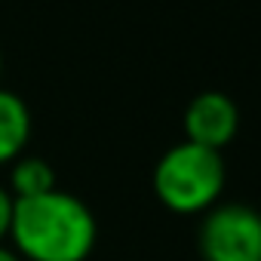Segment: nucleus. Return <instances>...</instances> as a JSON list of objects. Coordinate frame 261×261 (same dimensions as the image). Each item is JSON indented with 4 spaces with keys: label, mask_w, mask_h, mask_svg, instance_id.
<instances>
[{
    "label": "nucleus",
    "mask_w": 261,
    "mask_h": 261,
    "mask_svg": "<svg viewBox=\"0 0 261 261\" xmlns=\"http://www.w3.org/2000/svg\"><path fill=\"white\" fill-rule=\"evenodd\" d=\"M154 194L175 215H203L218 206L227 166L221 151L178 142L172 145L154 166Z\"/></svg>",
    "instance_id": "2"
},
{
    "label": "nucleus",
    "mask_w": 261,
    "mask_h": 261,
    "mask_svg": "<svg viewBox=\"0 0 261 261\" xmlns=\"http://www.w3.org/2000/svg\"><path fill=\"white\" fill-rule=\"evenodd\" d=\"M10 240L22 261H86L95 249L98 224L80 197L56 188L16 200Z\"/></svg>",
    "instance_id": "1"
},
{
    "label": "nucleus",
    "mask_w": 261,
    "mask_h": 261,
    "mask_svg": "<svg viewBox=\"0 0 261 261\" xmlns=\"http://www.w3.org/2000/svg\"><path fill=\"white\" fill-rule=\"evenodd\" d=\"M56 169L34 154H22L13 166H10V194L13 200H28V197H40L56 191Z\"/></svg>",
    "instance_id": "6"
},
{
    "label": "nucleus",
    "mask_w": 261,
    "mask_h": 261,
    "mask_svg": "<svg viewBox=\"0 0 261 261\" xmlns=\"http://www.w3.org/2000/svg\"><path fill=\"white\" fill-rule=\"evenodd\" d=\"M197 249L203 261H261V212L246 203H218L203 212Z\"/></svg>",
    "instance_id": "3"
},
{
    "label": "nucleus",
    "mask_w": 261,
    "mask_h": 261,
    "mask_svg": "<svg viewBox=\"0 0 261 261\" xmlns=\"http://www.w3.org/2000/svg\"><path fill=\"white\" fill-rule=\"evenodd\" d=\"M31 108L22 95L0 86V166H13L31 142Z\"/></svg>",
    "instance_id": "5"
},
{
    "label": "nucleus",
    "mask_w": 261,
    "mask_h": 261,
    "mask_svg": "<svg viewBox=\"0 0 261 261\" xmlns=\"http://www.w3.org/2000/svg\"><path fill=\"white\" fill-rule=\"evenodd\" d=\"M13 206H16V200H13V194L0 185V246H4V240L10 237V224H13Z\"/></svg>",
    "instance_id": "7"
},
{
    "label": "nucleus",
    "mask_w": 261,
    "mask_h": 261,
    "mask_svg": "<svg viewBox=\"0 0 261 261\" xmlns=\"http://www.w3.org/2000/svg\"><path fill=\"white\" fill-rule=\"evenodd\" d=\"M0 261H22L13 249H7V246H0Z\"/></svg>",
    "instance_id": "8"
},
{
    "label": "nucleus",
    "mask_w": 261,
    "mask_h": 261,
    "mask_svg": "<svg viewBox=\"0 0 261 261\" xmlns=\"http://www.w3.org/2000/svg\"><path fill=\"white\" fill-rule=\"evenodd\" d=\"M240 129V111L230 95L224 92H200L185 108V142L221 151L237 139Z\"/></svg>",
    "instance_id": "4"
},
{
    "label": "nucleus",
    "mask_w": 261,
    "mask_h": 261,
    "mask_svg": "<svg viewBox=\"0 0 261 261\" xmlns=\"http://www.w3.org/2000/svg\"><path fill=\"white\" fill-rule=\"evenodd\" d=\"M0 77H4V53H0Z\"/></svg>",
    "instance_id": "9"
}]
</instances>
